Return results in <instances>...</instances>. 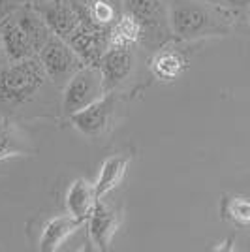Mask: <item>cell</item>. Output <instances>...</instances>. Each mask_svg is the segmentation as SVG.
<instances>
[{
    "label": "cell",
    "mask_w": 250,
    "mask_h": 252,
    "mask_svg": "<svg viewBox=\"0 0 250 252\" xmlns=\"http://www.w3.org/2000/svg\"><path fill=\"white\" fill-rule=\"evenodd\" d=\"M188 66V59L175 47L166 43L155 51V57L151 61V70L160 81H175L185 74Z\"/></svg>",
    "instance_id": "7c38bea8"
},
{
    "label": "cell",
    "mask_w": 250,
    "mask_h": 252,
    "mask_svg": "<svg viewBox=\"0 0 250 252\" xmlns=\"http://www.w3.org/2000/svg\"><path fill=\"white\" fill-rule=\"evenodd\" d=\"M32 6L43 17L49 31L64 40L72 34L73 29L81 21L73 0H43V2H36Z\"/></svg>",
    "instance_id": "9c48e42d"
},
{
    "label": "cell",
    "mask_w": 250,
    "mask_h": 252,
    "mask_svg": "<svg viewBox=\"0 0 250 252\" xmlns=\"http://www.w3.org/2000/svg\"><path fill=\"white\" fill-rule=\"evenodd\" d=\"M83 222L73 219L72 215H64V217H55L43 226L42 237H40V251H57L72 233L77 231V228Z\"/></svg>",
    "instance_id": "5bb4252c"
},
{
    "label": "cell",
    "mask_w": 250,
    "mask_h": 252,
    "mask_svg": "<svg viewBox=\"0 0 250 252\" xmlns=\"http://www.w3.org/2000/svg\"><path fill=\"white\" fill-rule=\"evenodd\" d=\"M224 215L237 226H250V200L229 198L224 207Z\"/></svg>",
    "instance_id": "ac0fdd59"
},
{
    "label": "cell",
    "mask_w": 250,
    "mask_h": 252,
    "mask_svg": "<svg viewBox=\"0 0 250 252\" xmlns=\"http://www.w3.org/2000/svg\"><path fill=\"white\" fill-rule=\"evenodd\" d=\"M23 4H36V2H43V0H21Z\"/></svg>",
    "instance_id": "7402d4cb"
},
{
    "label": "cell",
    "mask_w": 250,
    "mask_h": 252,
    "mask_svg": "<svg viewBox=\"0 0 250 252\" xmlns=\"http://www.w3.org/2000/svg\"><path fill=\"white\" fill-rule=\"evenodd\" d=\"M66 42L87 66H100V61L109 45V31L94 27L87 21H79Z\"/></svg>",
    "instance_id": "8992f818"
},
{
    "label": "cell",
    "mask_w": 250,
    "mask_h": 252,
    "mask_svg": "<svg viewBox=\"0 0 250 252\" xmlns=\"http://www.w3.org/2000/svg\"><path fill=\"white\" fill-rule=\"evenodd\" d=\"M107 94L104 77L98 66H83L70 77L62 91V113L72 117L73 113L94 104Z\"/></svg>",
    "instance_id": "277c9868"
},
{
    "label": "cell",
    "mask_w": 250,
    "mask_h": 252,
    "mask_svg": "<svg viewBox=\"0 0 250 252\" xmlns=\"http://www.w3.org/2000/svg\"><path fill=\"white\" fill-rule=\"evenodd\" d=\"M2 125H4V117L0 115V126H2Z\"/></svg>",
    "instance_id": "cb8c5ba5"
},
{
    "label": "cell",
    "mask_w": 250,
    "mask_h": 252,
    "mask_svg": "<svg viewBox=\"0 0 250 252\" xmlns=\"http://www.w3.org/2000/svg\"><path fill=\"white\" fill-rule=\"evenodd\" d=\"M49 77L36 57L0 68V105H23L42 91Z\"/></svg>",
    "instance_id": "7a4b0ae2"
},
{
    "label": "cell",
    "mask_w": 250,
    "mask_h": 252,
    "mask_svg": "<svg viewBox=\"0 0 250 252\" xmlns=\"http://www.w3.org/2000/svg\"><path fill=\"white\" fill-rule=\"evenodd\" d=\"M29 151L31 147L19 134V130L4 121V125L0 126V162L11 157H25L29 155Z\"/></svg>",
    "instance_id": "e0dca14e"
},
{
    "label": "cell",
    "mask_w": 250,
    "mask_h": 252,
    "mask_svg": "<svg viewBox=\"0 0 250 252\" xmlns=\"http://www.w3.org/2000/svg\"><path fill=\"white\" fill-rule=\"evenodd\" d=\"M119 224H121L119 215L111 207H107L102 200H98L96 207L89 217V233L98 251H109L119 231Z\"/></svg>",
    "instance_id": "8fae6325"
},
{
    "label": "cell",
    "mask_w": 250,
    "mask_h": 252,
    "mask_svg": "<svg viewBox=\"0 0 250 252\" xmlns=\"http://www.w3.org/2000/svg\"><path fill=\"white\" fill-rule=\"evenodd\" d=\"M6 55H4V45H2V36H0V61L4 59Z\"/></svg>",
    "instance_id": "44dd1931"
},
{
    "label": "cell",
    "mask_w": 250,
    "mask_h": 252,
    "mask_svg": "<svg viewBox=\"0 0 250 252\" xmlns=\"http://www.w3.org/2000/svg\"><path fill=\"white\" fill-rule=\"evenodd\" d=\"M19 6L21 4L17 0H0V23L4 21V19H8Z\"/></svg>",
    "instance_id": "d6986e66"
},
{
    "label": "cell",
    "mask_w": 250,
    "mask_h": 252,
    "mask_svg": "<svg viewBox=\"0 0 250 252\" xmlns=\"http://www.w3.org/2000/svg\"><path fill=\"white\" fill-rule=\"evenodd\" d=\"M141 42V27L139 23L123 11L121 19L115 23L113 29L109 31V45L117 47H136Z\"/></svg>",
    "instance_id": "2e32d148"
},
{
    "label": "cell",
    "mask_w": 250,
    "mask_h": 252,
    "mask_svg": "<svg viewBox=\"0 0 250 252\" xmlns=\"http://www.w3.org/2000/svg\"><path fill=\"white\" fill-rule=\"evenodd\" d=\"M169 25L173 38L181 42L220 36L229 31L228 13L199 0H169Z\"/></svg>",
    "instance_id": "6da1fadb"
},
{
    "label": "cell",
    "mask_w": 250,
    "mask_h": 252,
    "mask_svg": "<svg viewBox=\"0 0 250 252\" xmlns=\"http://www.w3.org/2000/svg\"><path fill=\"white\" fill-rule=\"evenodd\" d=\"M226 4L231 8H245V6H250V0H226Z\"/></svg>",
    "instance_id": "ffe728a7"
},
{
    "label": "cell",
    "mask_w": 250,
    "mask_h": 252,
    "mask_svg": "<svg viewBox=\"0 0 250 252\" xmlns=\"http://www.w3.org/2000/svg\"><path fill=\"white\" fill-rule=\"evenodd\" d=\"M113 109H115V98L111 93H107L104 98L96 100L94 104L87 105L85 109L73 113L70 117L72 125L83 134L85 137H100L107 132V128L111 125L113 119Z\"/></svg>",
    "instance_id": "52a82bcc"
},
{
    "label": "cell",
    "mask_w": 250,
    "mask_h": 252,
    "mask_svg": "<svg viewBox=\"0 0 250 252\" xmlns=\"http://www.w3.org/2000/svg\"><path fill=\"white\" fill-rule=\"evenodd\" d=\"M126 168H128V158L126 157L115 155V157H109L105 160L100 168V175L94 183V192H96L98 200H104L111 190L121 185V181L126 173Z\"/></svg>",
    "instance_id": "9a60e30c"
},
{
    "label": "cell",
    "mask_w": 250,
    "mask_h": 252,
    "mask_svg": "<svg viewBox=\"0 0 250 252\" xmlns=\"http://www.w3.org/2000/svg\"><path fill=\"white\" fill-rule=\"evenodd\" d=\"M98 203L96 192H94V185H91L85 179H75L70 189L66 192V209L77 220H89L91 213L94 211Z\"/></svg>",
    "instance_id": "4fadbf2b"
},
{
    "label": "cell",
    "mask_w": 250,
    "mask_h": 252,
    "mask_svg": "<svg viewBox=\"0 0 250 252\" xmlns=\"http://www.w3.org/2000/svg\"><path fill=\"white\" fill-rule=\"evenodd\" d=\"M0 36H2L4 55H6L8 63H17V61H25V59L38 55L27 31L23 29L21 23L17 21V17L13 13L0 23Z\"/></svg>",
    "instance_id": "30bf717a"
},
{
    "label": "cell",
    "mask_w": 250,
    "mask_h": 252,
    "mask_svg": "<svg viewBox=\"0 0 250 252\" xmlns=\"http://www.w3.org/2000/svg\"><path fill=\"white\" fill-rule=\"evenodd\" d=\"M38 59H40L49 81L53 85H57V87H64L77 70L87 66L77 57V53L70 47V43L66 42L64 38L55 36V34L40 49Z\"/></svg>",
    "instance_id": "5b68a950"
},
{
    "label": "cell",
    "mask_w": 250,
    "mask_h": 252,
    "mask_svg": "<svg viewBox=\"0 0 250 252\" xmlns=\"http://www.w3.org/2000/svg\"><path fill=\"white\" fill-rule=\"evenodd\" d=\"M100 72L104 77L105 93H111L126 79H130L136 70V55L132 47H117L107 45L104 57L100 61Z\"/></svg>",
    "instance_id": "ba28073f"
},
{
    "label": "cell",
    "mask_w": 250,
    "mask_h": 252,
    "mask_svg": "<svg viewBox=\"0 0 250 252\" xmlns=\"http://www.w3.org/2000/svg\"><path fill=\"white\" fill-rule=\"evenodd\" d=\"M123 11L132 15L141 27L139 45L156 51L171 42L169 0H123Z\"/></svg>",
    "instance_id": "3957f363"
},
{
    "label": "cell",
    "mask_w": 250,
    "mask_h": 252,
    "mask_svg": "<svg viewBox=\"0 0 250 252\" xmlns=\"http://www.w3.org/2000/svg\"><path fill=\"white\" fill-rule=\"evenodd\" d=\"M75 4H85V2H89V0H73Z\"/></svg>",
    "instance_id": "603a6c76"
}]
</instances>
